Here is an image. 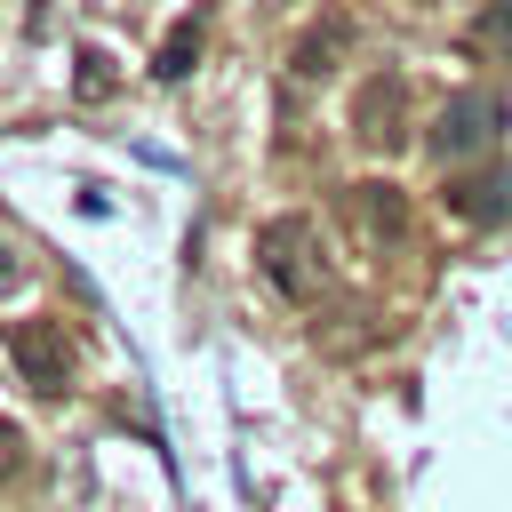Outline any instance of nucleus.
Masks as SVG:
<instances>
[{"mask_svg": "<svg viewBox=\"0 0 512 512\" xmlns=\"http://www.w3.org/2000/svg\"><path fill=\"white\" fill-rule=\"evenodd\" d=\"M256 264H264V280L288 296V304H320L328 296V256H320V232H312V216H272L264 232H256Z\"/></svg>", "mask_w": 512, "mask_h": 512, "instance_id": "1", "label": "nucleus"}, {"mask_svg": "<svg viewBox=\"0 0 512 512\" xmlns=\"http://www.w3.org/2000/svg\"><path fill=\"white\" fill-rule=\"evenodd\" d=\"M8 360H16L24 392H40V400L72 392V336H64V320H16L8 328Z\"/></svg>", "mask_w": 512, "mask_h": 512, "instance_id": "2", "label": "nucleus"}, {"mask_svg": "<svg viewBox=\"0 0 512 512\" xmlns=\"http://www.w3.org/2000/svg\"><path fill=\"white\" fill-rule=\"evenodd\" d=\"M344 216H352V232H360L376 256H400V248H408V232H416V208H408V192H400V184H384V176H368V184H344Z\"/></svg>", "mask_w": 512, "mask_h": 512, "instance_id": "3", "label": "nucleus"}, {"mask_svg": "<svg viewBox=\"0 0 512 512\" xmlns=\"http://www.w3.org/2000/svg\"><path fill=\"white\" fill-rule=\"evenodd\" d=\"M352 136L368 152H400L408 144V80L400 72H368L352 88Z\"/></svg>", "mask_w": 512, "mask_h": 512, "instance_id": "4", "label": "nucleus"}, {"mask_svg": "<svg viewBox=\"0 0 512 512\" xmlns=\"http://www.w3.org/2000/svg\"><path fill=\"white\" fill-rule=\"evenodd\" d=\"M496 128H504V104L464 88V96H448V104H440V120H432V136H424V144H432V160H464V152H488V144H496Z\"/></svg>", "mask_w": 512, "mask_h": 512, "instance_id": "5", "label": "nucleus"}, {"mask_svg": "<svg viewBox=\"0 0 512 512\" xmlns=\"http://www.w3.org/2000/svg\"><path fill=\"white\" fill-rule=\"evenodd\" d=\"M448 208H456L464 224H504V216H512V168H472V176H456V184H448Z\"/></svg>", "mask_w": 512, "mask_h": 512, "instance_id": "6", "label": "nucleus"}, {"mask_svg": "<svg viewBox=\"0 0 512 512\" xmlns=\"http://www.w3.org/2000/svg\"><path fill=\"white\" fill-rule=\"evenodd\" d=\"M344 56H352V24H344V16H320V24L288 48V72H296V80H328Z\"/></svg>", "mask_w": 512, "mask_h": 512, "instance_id": "7", "label": "nucleus"}, {"mask_svg": "<svg viewBox=\"0 0 512 512\" xmlns=\"http://www.w3.org/2000/svg\"><path fill=\"white\" fill-rule=\"evenodd\" d=\"M200 32H208V16L192 8V16H184L168 40H160V56H152V80H184V72H192V56H200Z\"/></svg>", "mask_w": 512, "mask_h": 512, "instance_id": "8", "label": "nucleus"}, {"mask_svg": "<svg viewBox=\"0 0 512 512\" xmlns=\"http://www.w3.org/2000/svg\"><path fill=\"white\" fill-rule=\"evenodd\" d=\"M472 40H480L496 64H512V0H488V8H480V24H472Z\"/></svg>", "mask_w": 512, "mask_h": 512, "instance_id": "9", "label": "nucleus"}, {"mask_svg": "<svg viewBox=\"0 0 512 512\" xmlns=\"http://www.w3.org/2000/svg\"><path fill=\"white\" fill-rule=\"evenodd\" d=\"M16 472H24V432H16L8 416H0V488H8Z\"/></svg>", "mask_w": 512, "mask_h": 512, "instance_id": "10", "label": "nucleus"}, {"mask_svg": "<svg viewBox=\"0 0 512 512\" xmlns=\"http://www.w3.org/2000/svg\"><path fill=\"white\" fill-rule=\"evenodd\" d=\"M104 88H112V72H104V56L88 48V56H80V96H104Z\"/></svg>", "mask_w": 512, "mask_h": 512, "instance_id": "11", "label": "nucleus"}, {"mask_svg": "<svg viewBox=\"0 0 512 512\" xmlns=\"http://www.w3.org/2000/svg\"><path fill=\"white\" fill-rule=\"evenodd\" d=\"M16 280H24V256H16L8 240H0V288H16Z\"/></svg>", "mask_w": 512, "mask_h": 512, "instance_id": "12", "label": "nucleus"}]
</instances>
